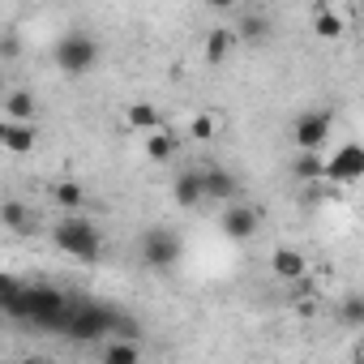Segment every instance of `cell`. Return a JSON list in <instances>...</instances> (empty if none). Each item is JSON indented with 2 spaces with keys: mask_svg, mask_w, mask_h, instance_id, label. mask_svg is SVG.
Returning a JSON list of instances; mask_svg holds the SVG:
<instances>
[{
  "mask_svg": "<svg viewBox=\"0 0 364 364\" xmlns=\"http://www.w3.org/2000/svg\"><path fill=\"white\" fill-rule=\"evenodd\" d=\"M77 304H82V300H73V296H65V291H56V287H48V283H31V287L22 291V309H18L14 321H31L35 330L65 334L69 321H73V313H77Z\"/></svg>",
  "mask_w": 364,
  "mask_h": 364,
  "instance_id": "6da1fadb",
  "label": "cell"
},
{
  "mask_svg": "<svg viewBox=\"0 0 364 364\" xmlns=\"http://www.w3.org/2000/svg\"><path fill=\"white\" fill-rule=\"evenodd\" d=\"M52 240H56L60 253H69V257H77V262H95V257L103 253V236H99V228H95L90 219H82V215H65V219L56 223Z\"/></svg>",
  "mask_w": 364,
  "mask_h": 364,
  "instance_id": "7a4b0ae2",
  "label": "cell"
},
{
  "mask_svg": "<svg viewBox=\"0 0 364 364\" xmlns=\"http://www.w3.org/2000/svg\"><path fill=\"white\" fill-rule=\"evenodd\" d=\"M52 56H56V69H60V73L82 77V73H90V69L99 65V43H95L90 35H82V31H69V35L56 39Z\"/></svg>",
  "mask_w": 364,
  "mask_h": 364,
  "instance_id": "3957f363",
  "label": "cell"
},
{
  "mask_svg": "<svg viewBox=\"0 0 364 364\" xmlns=\"http://www.w3.org/2000/svg\"><path fill=\"white\" fill-rule=\"evenodd\" d=\"M334 129V116L326 107H313V112H300L296 116V129H291V141L300 146V154H317V146L330 137Z\"/></svg>",
  "mask_w": 364,
  "mask_h": 364,
  "instance_id": "277c9868",
  "label": "cell"
},
{
  "mask_svg": "<svg viewBox=\"0 0 364 364\" xmlns=\"http://www.w3.org/2000/svg\"><path fill=\"white\" fill-rule=\"evenodd\" d=\"M141 262H146L150 270H171V266L180 262V236L167 232V228H150V232L141 236Z\"/></svg>",
  "mask_w": 364,
  "mask_h": 364,
  "instance_id": "5b68a950",
  "label": "cell"
},
{
  "mask_svg": "<svg viewBox=\"0 0 364 364\" xmlns=\"http://www.w3.org/2000/svg\"><path fill=\"white\" fill-rule=\"evenodd\" d=\"M326 180H334V185H364V146L347 141L330 163H326Z\"/></svg>",
  "mask_w": 364,
  "mask_h": 364,
  "instance_id": "8992f818",
  "label": "cell"
},
{
  "mask_svg": "<svg viewBox=\"0 0 364 364\" xmlns=\"http://www.w3.org/2000/svg\"><path fill=\"white\" fill-rule=\"evenodd\" d=\"M219 228H223V236H228V240H253V236H257V228H262V215H257V206L232 202V206H223Z\"/></svg>",
  "mask_w": 364,
  "mask_h": 364,
  "instance_id": "52a82bcc",
  "label": "cell"
},
{
  "mask_svg": "<svg viewBox=\"0 0 364 364\" xmlns=\"http://www.w3.org/2000/svg\"><path fill=\"white\" fill-rule=\"evenodd\" d=\"M202 189H206V202H236V193H240V185H236V176L232 171H223V167H206L202 171Z\"/></svg>",
  "mask_w": 364,
  "mask_h": 364,
  "instance_id": "ba28073f",
  "label": "cell"
},
{
  "mask_svg": "<svg viewBox=\"0 0 364 364\" xmlns=\"http://www.w3.org/2000/svg\"><path fill=\"white\" fill-rule=\"evenodd\" d=\"M171 198H176V206H180V210H193V206H202V202H206L202 171H180V176L171 180Z\"/></svg>",
  "mask_w": 364,
  "mask_h": 364,
  "instance_id": "9c48e42d",
  "label": "cell"
},
{
  "mask_svg": "<svg viewBox=\"0 0 364 364\" xmlns=\"http://www.w3.org/2000/svg\"><path fill=\"white\" fill-rule=\"evenodd\" d=\"M270 35H274V26H270L266 14H257V9H240V18H236V39H240V43H266Z\"/></svg>",
  "mask_w": 364,
  "mask_h": 364,
  "instance_id": "30bf717a",
  "label": "cell"
},
{
  "mask_svg": "<svg viewBox=\"0 0 364 364\" xmlns=\"http://www.w3.org/2000/svg\"><path fill=\"white\" fill-rule=\"evenodd\" d=\"M35 124H18V120H0V141H5V150L14 154H31L35 150Z\"/></svg>",
  "mask_w": 364,
  "mask_h": 364,
  "instance_id": "8fae6325",
  "label": "cell"
},
{
  "mask_svg": "<svg viewBox=\"0 0 364 364\" xmlns=\"http://www.w3.org/2000/svg\"><path fill=\"white\" fill-rule=\"evenodd\" d=\"M270 270H274L279 279H287V283H300V279L309 274V262H304L296 249H274V257H270Z\"/></svg>",
  "mask_w": 364,
  "mask_h": 364,
  "instance_id": "7c38bea8",
  "label": "cell"
},
{
  "mask_svg": "<svg viewBox=\"0 0 364 364\" xmlns=\"http://www.w3.org/2000/svg\"><path fill=\"white\" fill-rule=\"evenodd\" d=\"M5 120L35 124V95H31V90H9V95H5Z\"/></svg>",
  "mask_w": 364,
  "mask_h": 364,
  "instance_id": "4fadbf2b",
  "label": "cell"
},
{
  "mask_svg": "<svg viewBox=\"0 0 364 364\" xmlns=\"http://www.w3.org/2000/svg\"><path fill=\"white\" fill-rule=\"evenodd\" d=\"M313 35H321V39H343V14H334L330 5H317V9H313Z\"/></svg>",
  "mask_w": 364,
  "mask_h": 364,
  "instance_id": "5bb4252c",
  "label": "cell"
},
{
  "mask_svg": "<svg viewBox=\"0 0 364 364\" xmlns=\"http://www.w3.org/2000/svg\"><path fill=\"white\" fill-rule=\"evenodd\" d=\"M176 150H180V137H176V133H167V129H159V133H150V137H146V154H150L154 163H167Z\"/></svg>",
  "mask_w": 364,
  "mask_h": 364,
  "instance_id": "9a60e30c",
  "label": "cell"
},
{
  "mask_svg": "<svg viewBox=\"0 0 364 364\" xmlns=\"http://www.w3.org/2000/svg\"><path fill=\"white\" fill-rule=\"evenodd\" d=\"M103 364H141V347L129 338H112L103 347Z\"/></svg>",
  "mask_w": 364,
  "mask_h": 364,
  "instance_id": "2e32d148",
  "label": "cell"
},
{
  "mask_svg": "<svg viewBox=\"0 0 364 364\" xmlns=\"http://www.w3.org/2000/svg\"><path fill=\"white\" fill-rule=\"evenodd\" d=\"M232 39H236V31H223V26L210 31V35H206V60H210V65H223L228 52H232Z\"/></svg>",
  "mask_w": 364,
  "mask_h": 364,
  "instance_id": "e0dca14e",
  "label": "cell"
},
{
  "mask_svg": "<svg viewBox=\"0 0 364 364\" xmlns=\"http://www.w3.org/2000/svg\"><path fill=\"white\" fill-rule=\"evenodd\" d=\"M129 124L141 133H159V107L154 103H133L129 107Z\"/></svg>",
  "mask_w": 364,
  "mask_h": 364,
  "instance_id": "ac0fdd59",
  "label": "cell"
},
{
  "mask_svg": "<svg viewBox=\"0 0 364 364\" xmlns=\"http://www.w3.org/2000/svg\"><path fill=\"white\" fill-rule=\"evenodd\" d=\"M338 321L351 326V330H360V326H364V296H347V300L338 304Z\"/></svg>",
  "mask_w": 364,
  "mask_h": 364,
  "instance_id": "d6986e66",
  "label": "cell"
},
{
  "mask_svg": "<svg viewBox=\"0 0 364 364\" xmlns=\"http://www.w3.org/2000/svg\"><path fill=\"white\" fill-rule=\"evenodd\" d=\"M82 198H86V193H82V185H73V180H65V185H56V206H65L69 215H73V210L82 206Z\"/></svg>",
  "mask_w": 364,
  "mask_h": 364,
  "instance_id": "ffe728a7",
  "label": "cell"
},
{
  "mask_svg": "<svg viewBox=\"0 0 364 364\" xmlns=\"http://www.w3.org/2000/svg\"><path fill=\"white\" fill-rule=\"evenodd\" d=\"M0 215H5V228H14V232H26L31 228V215H26L22 202H5V210H0Z\"/></svg>",
  "mask_w": 364,
  "mask_h": 364,
  "instance_id": "44dd1931",
  "label": "cell"
},
{
  "mask_svg": "<svg viewBox=\"0 0 364 364\" xmlns=\"http://www.w3.org/2000/svg\"><path fill=\"white\" fill-rule=\"evenodd\" d=\"M296 176H300V180H317V176H326V163H321L317 154H300V159H296Z\"/></svg>",
  "mask_w": 364,
  "mask_h": 364,
  "instance_id": "7402d4cb",
  "label": "cell"
},
{
  "mask_svg": "<svg viewBox=\"0 0 364 364\" xmlns=\"http://www.w3.org/2000/svg\"><path fill=\"white\" fill-rule=\"evenodd\" d=\"M189 133H193L198 141H210V137H215V116H193Z\"/></svg>",
  "mask_w": 364,
  "mask_h": 364,
  "instance_id": "603a6c76",
  "label": "cell"
},
{
  "mask_svg": "<svg viewBox=\"0 0 364 364\" xmlns=\"http://www.w3.org/2000/svg\"><path fill=\"white\" fill-rule=\"evenodd\" d=\"M0 56H5V60H9V56H18V39H5V48H0Z\"/></svg>",
  "mask_w": 364,
  "mask_h": 364,
  "instance_id": "cb8c5ba5",
  "label": "cell"
},
{
  "mask_svg": "<svg viewBox=\"0 0 364 364\" xmlns=\"http://www.w3.org/2000/svg\"><path fill=\"white\" fill-rule=\"evenodd\" d=\"M22 364H56V360H48V355H31V360H22Z\"/></svg>",
  "mask_w": 364,
  "mask_h": 364,
  "instance_id": "d4e9b609",
  "label": "cell"
},
{
  "mask_svg": "<svg viewBox=\"0 0 364 364\" xmlns=\"http://www.w3.org/2000/svg\"><path fill=\"white\" fill-rule=\"evenodd\" d=\"M355 14H360V22H364V5H360V9H355Z\"/></svg>",
  "mask_w": 364,
  "mask_h": 364,
  "instance_id": "484cf974",
  "label": "cell"
},
{
  "mask_svg": "<svg viewBox=\"0 0 364 364\" xmlns=\"http://www.w3.org/2000/svg\"><path fill=\"white\" fill-rule=\"evenodd\" d=\"M355 364H364V351H360V360H355Z\"/></svg>",
  "mask_w": 364,
  "mask_h": 364,
  "instance_id": "4316f807",
  "label": "cell"
}]
</instances>
